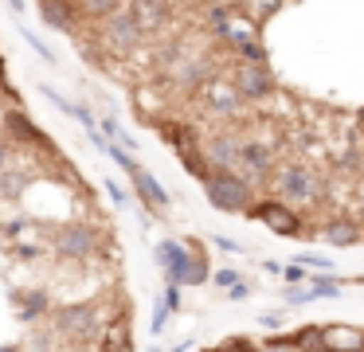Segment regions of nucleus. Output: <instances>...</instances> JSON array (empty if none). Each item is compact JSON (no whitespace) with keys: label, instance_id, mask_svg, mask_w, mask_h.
I'll return each instance as SVG.
<instances>
[{"label":"nucleus","instance_id":"nucleus-1","mask_svg":"<svg viewBox=\"0 0 364 352\" xmlns=\"http://www.w3.org/2000/svg\"><path fill=\"white\" fill-rule=\"evenodd\" d=\"M204 196H208V203L212 208H220V211H231V215H239V211H247L255 203V188H251V180H243L235 169H212L204 180Z\"/></svg>","mask_w":364,"mask_h":352},{"label":"nucleus","instance_id":"nucleus-2","mask_svg":"<svg viewBox=\"0 0 364 352\" xmlns=\"http://www.w3.org/2000/svg\"><path fill=\"white\" fill-rule=\"evenodd\" d=\"M98 39H102L106 51H114V55H122V59H126V55H134L149 36L141 31V23H137V16L129 12V8H118L114 16H106V20H102Z\"/></svg>","mask_w":364,"mask_h":352},{"label":"nucleus","instance_id":"nucleus-3","mask_svg":"<svg viewBox=\"0 0 364 352\" xmlns=\"http://www.w3.org/2000/svg\"><path fill=\"white\" fill-rule=\"evenodd\" d=\"M55 250L63 258H75V262H87V258H95L98 250H102V231H98L95 223H63L55 227Z\"/></svg>","mask_w":364,"mask_h":352},{"label":"nucleus","instance_id":"nucleus-4","mask_svg":"<svg viewBox=\"0 0 364 352\" xmlns=\"http://www.w3.org/2000/svg\"><path fill=\"white\" fill-rule=\"evenodd\" d=\"M231 86L239 90V98L243 102H262L274 94V70L267 67V63H247L239 59L235 67H231Z\"/></svg>","mask_w":364,"mask_h":352},{"label":"nucleus","instance_id":"nucleus-5","mask_svg":"<svg viewBox=\"0 0 364 352\" xmlns=\"http://www.w3.org/2000/svg\"><path fill=\"white\" fill-rule=\"evenodd\" d=\"M247 215L259 219L267 231L282 235V239H298V235L306 231L301 215L290 208V203H282V200H259V203H251V208H247Z\"/></svg>","mask_w":364,"mask_h":352},{"label":"nucleus","instance_id":"nucleus-6","mask_svg":"<svg viewBox=\"0 0 364 352\" xmlns=\"http://www.w3.org/2000/svg\"><path fill=\"white\" fill-rule=\"evenodd\" d=\"M274 188H278V200L282 203H314L317 200V176L298 161L274 172Z\"/></svg>","mask_w":364,"mask_h":352},{"label":"nucleus","instance_id":"nucleus-7","mask_svg":"<svg viewBox=\"0 0 364 352\" xmlns=\"http://www.w3.org/2000/svg\"><path fill=\"white\" fill-rule=\"evenodd\" d=\"M55 329L63 336H75V341L102 336V325H98V305H63V309L55 313Z\"/></svg>","mask_w":364,"mask_h":352},{"label":"nucleus","instance_id":"nucleus-8","mask_svg":"<svg viewBox=\"0 0 364 352\" xmlns=\"http://www.w3.org/2000/svg\"><path fill=\"white\" fill-rule=\"evenodd\" d=\"M200 106H204L212 117H235V114H243L247 102L239 98V90L231 86V78L223 82V78L215 75L208 86H200Z\"/></svg>","mask_w":364,"mask_h":352},{"label":"nucleus","instance_id":"nucleus-9","mask_svg":"<svg viewBox=\"0 0 364 352\" xmlns=\"http://www.w3.org/2000/svg\"><path fill=\"white\" fill-rule=\"evenodd\" d=\"M235 172H239L243 180H251V184L267 180L270 172H274V149H270L267 141H243V145H239Z\"/></svg>","mask_w":364,"mask_h":352},{"label":"nucleus","instance_id":"nucleus-10","mask_svg":"<svg viewBox=\"0 0 364 352\" xmlns=\"http://www.w3.org/2000/svg\"><path fill=\"white\" fill-rule=\"evenodd\" d=\"M157 266L165 270L168 286H188V270H192V247L176 239H161L157 242Z\"/></svg>","mask_w":364,"mask_h":352},{"label":"nucleus","instance_id":"nucleus-11","mask_svg":"<svg viewBox=\"0 0 364 352\" xmlns=\"http://www.w3.org/2000/svg\"><path fill=\"white\" fill-rule=\"evenodd\" d=\"M40 16H43L48 28L63 31V36H79L82 20H87L79 0H40Z\"/></svg>","mask_w":364,"mask_h":352},{"label":"nucleus","instance_id":"nucleus-12","mask_svg":"<svg viewBox=\"0 0 364 352\" xmlns=\"http://www.w3.org/2000/svg\"><path fill=\"white\" fill-rule=\"evenodd\" d=\"M215 78V59L212 55H181L173 63V82L181 90H200Z\"/></svg>","mask_w":364,"mask_h":352},{"label":"nucleus","instance_id":"nucleus-13","mask_svg":"<svg viewBox=\"0 0 364 352\" xmlns=\"http://www.w3.org/2000/svg\"><path fill=\"white\" fill-rule=\"evenodd\" d=\"M173 8L176 0H129V12L137 16L145 36H161L168 28V20H173Z\"/></svg>","mask_w":364,"mask_h":352},{"label":"nucleus","instance_id":"nucleus-14","mask_svg":"<svg viewBox=\"0 0 364 352\" xmlns=\"http://www.w3.org/2000/svg\"><path fill=\"white\" fill-rule=\"evenodd\" d=\"M239 145H243V137L239 133H212V137L200 145V153H204L208 169H235L239 161Z\"/></svg>","mask_w":364,"mask_h":352},{"label":"nucleus","instance_id":"nucleus-15","mask_svg":"<svg viewBox=\"0 0 364 352\" xmlns=\"http://www.w3.org/2000/svg\"><path fill=\"white\" fill-rule=\"evenodd\" d=\"M129 180H134L137 196H141V203H145L149 211H165V208H168V192H165V184H161V180L153 176L149 169L134 164V169H129Z\"/></svg>","mask_w":364,"mask_h":352},{"label":"nucleus","instance_id":"nucleus-16","mask_svg":"<svg viewBox=\"0 0 364 352\" xmlns=\"http://www.w3.org/2000/svg\"><path fill=\"white\" fill-rule=\"evenodd\" d=\"M325 352H364V329L356 325H321Z\"/></svg>","mask_w":364,"mask_h":352},{"label":"nucleus","instance_id":"nucleus-17","mask_svg":"<svg viewBox=\"0 0 364 352\" xmlns=\"http://www.w3.org/2000/svg\"><path fill=\"white\" fill-rule=\"evenodd\" d=\"M325 239L333 242V247H356V242L364 239V231H360V223L356 219H345V215H337V219H329L325 223Z\"/></svg>","mask_w":364,"mask_h":352},{"label":"nucleus","instance_id":"nucleus-18","mask_svg":"<svg viewBox=\"0 0 364 352\" xmlns=\"http://www.w3.org/2000/svg\"><path fill=\"white\" fill-rule=\"evenodd\" d=\"M4 133L16 137V141H24V145H43V133L28 122L24 110H9V114H4Z\"/></svg>","mask_w":364,"mask_h":352},{"label":"nucleus","instance_id":"nucleus-19","mask_svg":"<svg viewBox=\"0 0 364 352\" xmlns=\"http://www.w3.org/2000/svg\"><path fill=\"white\" fill-rule=\"evenodd\" d=\"M98 348H102V352H134V336H129V325H126V321H118V325L106 329Z\"/></svg>","mask_w":364,"mask_h":352},{"label":"nucleus","instance_id":"nucleus-20","mask_svg":"<svg viewBox=\"0 0 364 352\" xmlns=\"http://www.w3.org/2000/svg\"><path fill=\"white\" fill-rule=\"evenodd\" d=\"M82 12H87V20H106V16H114L118 8H126V0H79Z\"/></svg>","mask_w":364,"mask_h":352},{"label":"nucleus","instance_id":"nucleus-21","mask_svg":"<svg viewBox=\"0 0 364 352\" xmlns=\"http://www.w3.org/2000/svg\"><path fill=\"white\" fill-rule=\"evenodd\" d=\"M24 184H28V172H16V169H4L0 172V196H20L24 192Z\"/></svg>","mask_w":364,"mask_h":352},{"label":"nucleus","instance_id":"nucleus-22","mask_svg":"<svg viewBox=\"0 0 364 352\" xmlns=\"http://www.w3.org/2000/svg\"><path fill=\"white\" fill-rule=\"evenodd\" d=\"M337 278L333 274H321V278H314L309 282V297H337Z\"/></svg>","mask_w":364,"mask_h":352},{"label":"nucleus","instance_id":"nucleus-23","mask_svg":"<svg viewBox=\"0 0 364 352\" xmlns=\"http://www.w3.org/2000/svg\"><path fill=\"white\" fill-rule=\"evenodd\" d=\"M20 36H24V43H28V47H32V51H36V55H40V59H43V63H55V51H51V47H48V43H43V39H40V36H36V31H20Z\"/></svg>","mask_w":364,"mask_h":352},{"label":"nucleus","instance_id":"nucleus-24","mask_svg":"<svg viewBox=\"0 0 364 352\" xmlns=\"http://www.w3.org/2000/svg\"><path fill=\"white\" fill-rule=\"evenodd\" d=\"M40 94H48V98H51V102H55V106H59V110H63V114H71V117H79V110H82V106H75V102H71V98H63V94H59V90H55V86H40Z\"/></svg>","mask_w":364,"mask_h":352},{"label":"nucleus","instance_id":"nucleus-25","mask_svg":"<svg viewBox=\"0 0 364 352\" xmlns=\"http://www.w3.org/2000/svg\"><path fill=\"white\" fill-rule=\"evenodd\" d=\"M168 313H173V309H168V302H165V297H157V305H153V333H165V325H168Z\"/></svg>","mask_w":364,"mask_h":352},{"label":"nucleus","instance_id":"nucleus-26","mask_svg":"<svg viewBox=\"0 0 364 352\" xmlns=\"http://www.w3.org/2000/svg\"><path fill=\"white\" fill-rule=\"evenodd\" d=\"M102 188H106V196H110L118 208H129V196H126V188H122L118 180H102Z\"/></svg>","mask_w":364,"mask_h":352},{"label":"nucleus","instance_id":"nucleus-27","mask_svg":"<svg viewBox=\"0 0 364 352\" xmlns=\"http://www.w3.org/2000/svg\"><path fill=\"white\" fill-rule=\"evenodd\" d=\"M212 247H220L223 255H239V250H243L235 239H228V235H212Z\"/></svg>","mask_w":364,"mask_h":352},{"label":"nucleus","instance_id":"nucleus-28","mask_svg":"<svg viewBox=\"0 0 364 352\" xmlns=\"http://www.w3.org/2000/svg\"><path fill=\"white\" fill-rule=\"evenodd\" d=\"M235 282H239L235 270H215V286H220V289H231Z\"/></svg>","mask_w":364,"mask_h":352},{"label":"nucleus","instance_id":"nucleus-29","mask_svg":"<svg viewBox=\"0 0 364 352\" xmlns=\"http://www.w3.org/2000/svg\"><path fill=\"white\" fill-rule=\"evenodd\" d=\"M223 352H255V344L247 341V336H239V341H228V348Z\"/></svg>","mask_w":364,"mask_h":352},{"label":"nucleus","instance_id":"nucleus-30","mask_svg":"<svg viewBox=\"0 0 364 352\" xmlns=\"http://www.w3.org/2000/svg\"><path fill=\"white\" fill-rule=\"evenodd\" d=\"M4 169H12V145L9 141H0V172Z\"/></svg>","mask_w":364,"mask_h":352},{"label":"nucleus","instance_id":"nucleus-31","mask_svg":"<svg viewBox=\"0 0 364 352\" xmlns=\"http://www.w3.org/2000/svg\"><path fill=\"white\" fill-rule=\"evenodd\" d=\"M259 325H262V329H278V325H282V313H262Z\"/></svg>","mask_w":364,"mask_h":352},{"label":"nucleus","instance_id":"nucleus-32","mask_svg":"<svg viewBox=\"0 0 364 352\" xmlns=\"http://www.w3.org/2000/svg\"><path fill=\"white\" fill-rule=\"evenodd\" d=\"M228 294H231V297H235V302H243V297H247V294H251V286H243V278H239V282H235V286H231V289H228Z\"/></svg>","mask_w":364,"mask_h":352},{"label":"nucleus","instance_id":"nucleus-33","mask_svg":"<svg viewBox=\"0 0 364 352\" xmlns=\"http://www.w3.org/2000/svg\"><path fill=\"white\" fill-rule=\"evenodd\" d=\"M298 262H306V266H317V270H329V262H325V258H317V255H301Z\"/></svg>","mask_w":364,"mask_h":352},{"label":"nucleus","instance_id":"nucleus-34","mask_svg":"<svg viewBox=\"0 0 364 352\" xmlns=\"http://www.w3.org/2000/svg\"><path fill=\"white\" fill-rule=\"evenodd\" d=\"M286 282H306V278H301V270H298V266H286Z\"/></svg>","mask_w":364,"mask_h":352},{"label":"nucleus","instance_id":"nucleus-35","mask_svg":"<svg viewBox=\"0 0 364 352\" xmlns=\"http://www.w3.org/2000/svg\"><path fill=\"white\" fill-rule=\"evenodd\" d=\"M9 8H12V12H16V16H20V12H24V0H9Z\"/></svg>","mask_w":364,"mask_h":352},{"label":"nucleus","instance_id":"nucleus-36","mask_svg":"<svg viewBox=\"0 0 364 352\" xmlns=\"http://www.w3.org/2000/svg\"><path fill=\"white\" fill-rule=\"evenodd\" d=\"M0 86H9V82H4V55H0Z\"/></svg>","mask_w":364,"mask_h":352},{"label":"nucleus","instance_id":"nucleus-37","mask_svg":"<svg viewBox=\"0 0 364 352\" xmlns=\"http://www.w3.org/2000/svg\"><path fill=\"white\" fill-rule=\"evenodd\" d=\"M356 122H360V125H364V110H360V114H356Z\"/></svg>","mask_w":364,"mask_h":352},{"label":"nucleus","instance_id":"nucleus-38","mask_svg":"<svg viewBox=\"0 0 364 352\" xmlns=\"http://www.w3.org/2000/svg\"><path fill=\"white\" fill-rule=\"evenodd\" d=\"M360 223H364V200H360Z\"/></svg>","mask_w":364,"mask_h":352}]
</instances>
